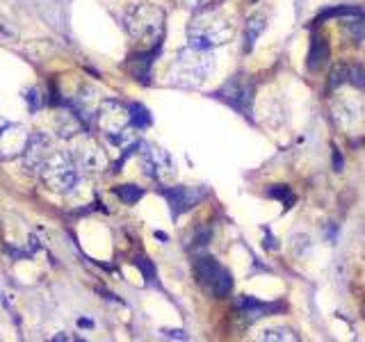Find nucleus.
<instances>
[{
    "mask_svg": "<svg viewBox=\"0 0 365 342\" xmlns=\"http://www.w3.org/2000/svg\"><path fill=\"white\" fill-rule=\"evenodd\" d=\"M363 9L361 7H352V5H336V7H328L324 12L317 14V21H326V18H356L361 16Z\"/></svg>",
    "mask_w": 365,
    "mask_h": 342,
    "instance_id": "obj_12",
    "label": "nucleus"
},
{
    "mask_svg": "<svg viewBox=\"0 0 365 342\" xmlns=\"http://www.w3.org/2000/svg\"><path fill=\"white\" fill-rule=\"evenodd\" d=\"M272 199H279L283 203V208H292V203H295V194L288 188V185H274V188L267 192Z\"/></svg>",
    "mask_w": 365,
    "mask_h": 342,
    "instance_id": "obj_18",
    "label": "nucleus"
},
{
    "mask_svg": "<svg viewBox=\"0 0 365 342\" xmlns=\"http://www.w3.org/2000/svg\"><path fill=\"white\" fill-rule=\"evenodd\" d=\"M328 55H331V51H328V44L319 34H313V39H310L308 60H306L308 69L310 71H319L328 62Z\"/></svg>",
    "mask_w": 365,
    "mask_h": 342,
    "instance_id": "obj_10",
    "label": "nucleus"
},
{
    "mask_svg": "<svg viewBox=\"0 0 365 342\" xmlns=\"http://www.w3.org/2000/svg\"><path fill=\"white\" fill-rule=\"evenodd\" d=\"M128 121H131L135 128H149L151 126V114L144 105L133 103L131 110H128Z\"/></svg>",
    "mask_w": 365,
    "mask_h": 342,
    "instance_id": "obj_16",
    "label": "nucleus"
},
{
    "mask_svg": "<svg viewBox=\"0 0 365 342\" xmlns=\"http://www.w3.org/2000/svg\"><path fill=\"white\" fill-rule=\"evenodd\" d=\"M144 167H146V173L153 176V178H162V176L171 173V158L167 155V151L155 149V146H146Z\"/></svg>",
    "mask_w": 365,
    "mask_h": 342,
    "instance_id": "obj_7",
    "label": "nucleus"
},
{
    "mask_svg": "<svg viewBox=\"0 0 365 342\" xmlns=\"http://www.w3.org/2000/svg\"><path fill=\"white\" fill-rule=\"evenodd\" d=\"M135 265L137 267H140V270H142V274H144V279L146 281H153L155 279V270H153V265L149 263V261H146V258H137V261H135Z\"/></svg>",
    "mask_w": 365,
    "mask_h": 342,
    "instance_id": "obj_23",
    "label": "nucleus"
},
{
    "mask_svg": "<svg viewBox=\"0 0 365 342\" xmlns=\"http://www.w3.org/2000/svg\"><path fill=\"white\" fill-rule=\"evenodd\" d=\"M347 82L354 85V87H359V89H365V69L350 64V71H347Z\"/></svg>",
    "mask_w": 365,
    "mask_h": 342,
    "instance_id": "obj_21",
    "label": "nucleus"
},
{
    "mask_svg": "<svg viewBox=\"0 0 365 342\" xmlns=\"http://www.w3.org/2000/svg\"><path fill=\"white\" fill-rule=\"evenodd\" d=\"M114 194L124 203H128V206H133V203H137L144 197V190L137 188V185H119V188L114 190Z\"/></svg>",
    "mask_w": 365,
    "mask_h": 342,
    "instance_id": "obj_17",
    "label": "nucleus"
},
{
    "mask_svg": "<svg viewBox=\"0 0 365 342\" xmlns=\"http://www.w3.org/2000/svg\"><path fill=\"white\" fill-rule=\"evenodd\" d=\"M260 340H267V342H295L297 336L292 334L290 329L286 327H270V329H265L260 331Z\"/></svg>",
    "mask_w": 365,
    "mask_h": 342,
    "instance_id": "obj_14",
    "label": "nucleus"
},
{
    "mask_svg": "<svg viewBox=\"0 0 365 342\" xmlns=\"http://www.w3.org/2000/svg\"><path fill=\"white\" fill-rule=\"evenodd\" d=\"M160 53V46H155L153 51H146L140 55H133L131 62H128V69H131L133 78H137L142 85H149V78H151V64L155 60V55Z\"/></svg>",
    "mask_w": 365,
    "mask_h": 342,
    "instance_id": "obj_8",
    "label": "nucleus"
},
{
    "mask_svg": "<svg viewBox=\"0 0 365 342\" xmlns=\"http://www.w3.org/2000/svg\"><path fill=\"white\" fill-rule=\"evenodd\" d=\"M253 94H255V82L246 73H237L231 80H226L222 87L217 89V98L224 100L226 105H231L240 114L249 117L251 105H253Z\"/></svg>",
    "mask_w": 365,
    "mask_h": 342,
    "instance_id": "obj_2",
    "label": "nucleus"
},
{
    "mask_svg": "<svg viewBox=\"0 0 365 342\" xmlns=\"http://www.w3.org/2000/svg\"><path fill=\"white\" fill-rule=\"evenodd\" d=\"M213 71V60H210L208 51H199V48H190L178 53L176 60V78L182 85H201L206 80L208 73Z\"/></svg>",
    "mask_w": 365,
    "mask_h": 342,
    "instance_id": "obj_3",
    "label": "nucleus"
},
{
    "mask_svg": "<svg viewBox=\"0 0 365 342\" xmlns=\"http://www.w3.org/2000/svg\"><path fill=\"white\" fill-rule=\"evenodd\" d=\"M363 112H365L363 103L352 96H338L331 103L333 121L340 126L343 131H352V128L363 119Z\"/></svg>",
    "mask_w": 365,
    "mask_h": 342,
    "instance_id": "obj_6",
    "label": "nucleus"
},
{
    "mask_svg": "<svg viewBox=\"0 0 365 342\" xmlns=\"http://www.w3.org/2000/svg\"><path fill=\"white\" fill-rule=\"evenodd\" d=\"M347 71H350V64H338L333 67L331 76H328V89H338L347 82Z\"/></svg>",
    "mask_w": 365,
    "mask_h": 342,
    "instance_id": "obj_19",
    "label": "nucleus"
},
{
    "mask_svg": "<svg viewBox=\"0 0 365 342\" xmlns=\"http://www.w3.org/2000/svg\"><path fill=\"white\" fill-rule=\"evenodd\" d=\"M235 27L233 21L224 12L213 7L199 9V14L192 18V23L187 27L190 46L199 51H210L215 46H222L233 37Z\"/></svg>",
    "mask_w": 365,
    "mask_h": 342,
    "instance_id": "obj_1",
    "label": "nucleus"
},
{
    "mask_svg": "<svg viewBox=\"0 0 365 342\" xmlns=\"http://www.w3.org/2000/svg\"><path fill=\"white\" fill-rule=\"evenodd\" d=\"M219 0H185V7H192V9H206V7H213Z\"/></svg>",
    "mask_w": 365,
    "mask_h": 342,
    "instance_id": "obj_24",
    "label": "nucleus"
},
{
    "mask_svg": "<svg viewBox=\"0 0 365 342\" xmlns=\"http://www.w3.org/2000/svg\"><path fill=\"white\" fill-rule=\"evenodd\" d=\"M281 308H283L281 303H260V301H255L253 306L242 308L240 313H242V317L246 322H255V320H260L265 315H270V313H279Z\"/></svg>",
    "mask_w": 365,
    "mask_h": 342,
    "instance_id": "obj_13",
    "label": "nucleus"
},
{
    "mask_svg": "<svg viewBox=\"0 0 365 342\" xmlns=\"http://www.w3.org/2000/svg\"><path fill=\"white\" fill-rule=\"evenodd\" d=\"M210 237H213V230H210L208 226H199L194 230V235H192V249H204V246H208Z\"/></svg>",
    "mask_w": 365,
    "mask_h": 342,
    "instance_id": "obj_20",
    "label": "nucleus"
},
{
    "mask_svg": "<svg viewBox=\"0 0 365 342\" xmlns=\"http://www.w3.org/2000/svg\"><path fill=\"white\" fill-rule=\"evenodd\" d=\"M333 167H336V171H340V167H343V158H340V153H338V149H333Z\"/></svg>",
    "mask_w": 365,
    "mask_h": 342,
    "instance_id": "obj_26",
    "label": "nucleus"
},
{
    "mask_svg": "<svg viewBox=\"0 0 365 342\" xmlns=\"http://www.w3.org/2000/svg\"><path fill=\"white\" fill-rule=\"evenodd\" d=\"M162 197L167 199L171 208V217L176 219L182 212H187L192 208H197L206 197L204 188H185V185H176V188H164Z\"/></svg>",
    "mask_w": 365,
    "mask_h": 342,
    "instance_id": "obj_5",
    "label": "nucleus"
},
{
    "mask_svg": "<svg viewBox=\"0 0 365 342\" xmlns=\"http://www.w3.org/2000/svg\"><path fill=\"white\" fill-rule=\"evenodd\" d=\"M162 30H164V14L162 9L151 7V5H142L133 12L131 18V32L146 44L160 46L162 39Z\"/></svg>",
    "mask_w": 365,
    "mask_h": 342,
    "instance_id": "obj_4",
    "label": "nucleus"
},
{
    "mask_svg": "<svg viewBox=\"0 0 365 342\" xmlns=\"http://www.w3.org/2000/svg\"><path fill=\"white\" fill-rule=\"evenodd\" d=\"M292 249H295L297 256H304V251H308L310 249L308 235H292Z\"/></svg>",
    "mask_w": 365,
    "mask_h": 342,
    "instance_id": "obj_22",
    "label": "nucleus"
},
{
    "mask_svg": "<svg viewBox=\"0 0 365 342\" xmlns=\"http://www.w3.org/2000/svg\"><path fill=\"white\" fill-rule=\"evenodd\" d=\"M167 338H176V340H185L187 336H182V331H162Z\"/></svg>",
    "mask_w": 365,
    "mask_h": 342,
    "instance_id": "obj_25",
    "label": "nucleus"
},
{
    "mask_svg": "<svg viewBox=\"0 0 365 342\" xmlns=\"http://www.w3.org/2000/svg\"><path fill=\"white\" fill-rule=\"evenodd\" d=\"M222 270H224V267L219 265L215 258H210V256H201V258H197V263H194L197 279H199V283L204 285L206 290L213 288V283L217 281V276H219V272H222Z\"/></svg>",
    "mask_w": 365,
    "mask_h": 342,
    "instance_id": "obj_9",
    "label": "nucleus"
},
{
    "mask_svg": "<svg viewBox=\"0 0 365 342\" xmlns=\"http://www.w3.org/2000/svg\"><path fill=\"white\" fill-rule=\"evenodd\" d=\"M231 288H233V276L228 270H222L217 276V281L213 283V288H210L208 292L215 294L217 299H222V297H226L228 292H231Z\"/></svg>",
    "mask_w": 365,
    "mask_h": 342,
    "instance_id": "obj_15",
    "label": "nucleus"
},
{
    "mask_svg": "<svg viewBox=\"0 0 365 342\" xmlns=\"http://www.w3.org/2000/svg\"><path fill=\"white\" fill-rule=\"evenodd\" d=\"M263 30H265V16L263 14H255L246 21V25H244V51L246 53L253 51V46H255V41H258Z\"/></svg>",
    "mask_w": 365,
    "mask_h": 342,
    "instance_id": "obj_11",
    "label": "nucleus"
}]
</instances>
